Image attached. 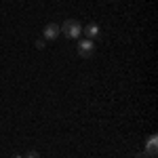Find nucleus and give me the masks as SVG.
I'll return each instance as SVG.
<instances>
[{
	"instance_id": "obj_1",
	"label": "nucleus",
	"mask_w": 158,
	"mask_h": 158,
	"mask_svg": "<svg viewBox=\"0 0 158 158\" xmlns=\"http://www.w3.org/2000/svg\"><path fill=\"white\" fill-rule=\"evenodd\" d=\"M61 32H63L68 38H78L80 34H82V25L78 23L76 19H68L65 23L61 25Z\"/></svg>"
},
{
	"instance_id": "obj_6",
	"label": "nucleus",
	"mask_w": 158,
	"mask_h": 158,
	"mask_svg": "<svg viewBox=\"0 0 158 158\" xmlns=\"http://www.w3.org/2000/svg\"><path fill=\"white\" fill-rule=\"evenodd\" d=\"M23 158H40V156H38V152H36V150H30V152H27V154H25Z\"/></svg>"
},
{
	"instance_id": "obj_7",
	"label": "nucleus",
	"mask_w": 158,
	"mask_h": 158,
	"mask_svg": "<svg viewBox=\"0 0 158 158\" xmlns=\"http://www.w3.org/2000/svg\"><path fill=\"white\" fill-rule=\"evenodd\" d=\"M13 158H23V156H19V154H15V156H13Z\"/></svg>"
},
{
	"instance_id": "obj_5",
	"label": "nucleus",
	"mask_w": 158,
	"mask_h": 158,
	"mask_svg": "<svg viewBox=\"0 0 158 158\" xmlns=\"http://www.w3.org/2000/svg\"><path fill=\"white\" fill-rule=\"evenodd\" d=\"M148 150H150L152 154L156 152V137H152V139H150V148H148Z\"/></svg>"
},
{
	"instance_id": "obj_4",
	"label": "nucleus",
	"mask_w": 158,
	"mask_h": 158,
	"mask_svg": "<svg viewBox=\"0 0 158 158\" xmlns=\"http://www.w3.org/2000/svg\"><path fill=\"white\" fill-rule=\"evenodd\" d=\"M85 34H86V38H89V40L97 38V36H99V25H97V23H91V25L85 30Z\"/></svg>"
},
{
	"instance_id": "obj_3",
	"label": "nucleus",
	"mask_w": 158,
	"mask_h": 158,
	"mask_svg": "<svg viewBox=\"0 0 158 158\" xmlns=\"http://www.w3.org/2000/svg\"><path fill=\"white\" fill-rule=\"evenodd\" d=\"M61 34V25L57 23H49L44 25V32H42V36H44V40H55V38Z\"/></svg>"
},
{
	"instance_id": "obj_2",
	"label": "nucleus",
	"mask_w": 158,
	"mask_h": 158,
	"mask_svg": "<svg viewBox=\"0 0 158 158\" xmlns=\"http://www.w3.org/2000/svg\"><path fill=\"white\" fill-rule=\"evenodd\" d=\"M93 53H95V42H93V40L86 38V40H82V42H78V55H80V57L89 59Z\"/></svg>"
}]
</instances>
